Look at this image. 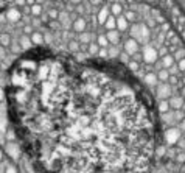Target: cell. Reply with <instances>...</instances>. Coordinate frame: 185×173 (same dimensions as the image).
I'll return each mask as SVG.
<instances>
[{"mask_svg": "<svg viewBox=\"0 0 185 173\" xmlns=\"http://www.w3.org/2000/svg\"><path fill=\"white\" fill-rule=\"evenodd\" d=\"M179 139H180V130H177V128H170V130H166V133H165V140H166V143H170V145L177 143Z\"/></svg>", "mask_w": 185, "mask_h": 173, "instance_id": "1", "label": "cell"}, {"mask_svg": "<svg viewBox=\"0 0 185 173\" xmlns=\"http://www.w3.org/2000/svg\"><path fill=\"white\" fill-rule=\"evenodd\" d=\"M125 49H126V53L128 55H134L138 53V42L134 39V38H129L126 42H125Z\"/></svg>", "mask_w": 185, "mask_h": 173, "instance_id": "2", "label": "cell"}, {"mask_svg": "<svg viewBox=\"0 0 185 173\" xmlns=\"http://www.w3.org/2000/svg\"><path fill=\"white\" fill-rule=\"evenodd\" d=\"M156 58H157V52L153 47H145V50H143V59L151 64V62L156 61Z\"/></svg>", "mask_w": 185, "mask_h": 173, "instance_id": "3", "label": "cell"}, {"mask_svg": "<svg viewBox=\"0 0 185 173\" xmlns=\"http://www.w3.org/2000/svg\"><path fill=\"white\" fill-rule=\"evenodd\" d=\"M170 95H171V87L168 84H162V86L157 87V97H159V98L165 100V98H168Z\"/></svg>", "mask_w": 185, "mask_h": 173, "instance_id": "4", "label": "cell"}, {"mask_svg": "<svg viewBox=\"0 0 185 173\" xmlns=\"http://www.w3.org/2000/svg\"><path fill=\"white\" fill-rule=\"evenodd\" d=\"M5 151L10 154V156L13 158V159H17L19 158V148H17V145L16 143H13V142H10V143H6V147H5Z\"/></svg>", "mask_w": 185, "mask_h": 173, "instance_id": "5", "label": "cell"}, {"mask_svg": "<svg viewBox=\"0 0 185 173\" xmlns=\"http://www.w3.org/2000/svg\"><path fill=\"white\" fill-rule=\"evenodd\" d=\"M170 106L174 109V111H179V109L183 106V98H180V97H171L170 98Z\"/></svg>", "mask_w": 185, "mask_h": 173, "instance_id": "6", "label": "cell"}, {"mask_svg": "<svg viewBox=\"0 0 185 173\" xmlns=\"http://www.w3.org/2000/svg\"><path fill=\"white\" fill-rule=\"evenodd\" d=\"M109 17H110L109 16V8L107 6H103V10H100V13H98V24L104 25Z\"/></svg>", "mask_w": 185, "mask_h": 173, "instance_id": "7", "label": "cell"}, {"mask_svg": "<svg viewBox=\"0 0 185 173\" xmlns=\"http://www.w3.org/2000/svg\"><path fill=\"white\" fill-rule=\"evenodd\" d=\"M131 36L135 41H143V36H142V25H134L131 28Z\"/></svg>", "mask_w": 185, "mask_h": 173, "instance_id": "8", "label": "cell"}, {"mask_svg": "<svg viewBox=\"0 0 185 173\" xmlns=\"http://www.w3.org/2000/svg\"><path fill=\"white\" fill-rule=\"evenodd\" d=\"M6 19L10 22H17L20 19V13L17 11L16 8H11V10H8V13H6Z\"/></svg>", "mask_w": 185, "mask_h": 173, "instance_id": "9", "label": "cell"}, {"mask_svg": "<svg viewBox=\"0 0 185 173\" xmlns=\"http://www.w3.org/2000/svg\"><path fill=\"white\" fill-rule=\"evenodd\" d=\"M128 19L125 16H120V17H117V28H118V31H126L128 30Z\"/></svg>", "mask_w": 185, "mask_h": 173, "instance_id": "10", "label": "cell"}, {"mask_svg": "<svg viewBox=\"0 0 185 173\" xmlns=\"http://www.w3.org/2000/svg\"><path fill=\"white\" fill-rule=\"evenodd\" d=\"M107 39H109V42L110 44H118V41H120V31L118 30H112V31H107Z\"/></svg>", "mask_w": 185, "mask_h": 173, "instance_id": "11", "label": "cell"}, {"mask_svg": "<svg viewBox=\"0 0 185 173\" xmlns=\"http://www.w3.org/2000/svg\"><path fill=\"white\" fill-rule=\"evenodd\" d=\"M145 83L148 84V86H156L157 84V80H159V77H157L156 74H151V72H150V74H146L145 75Z\"/></svg>", "mask_w": 185, "mask_h": 173, "instance_id": "12", "label": "cell"}, {"mask_svg": "<svg viewBox=\"0 0 185 173\" xmlns=\"http://www.w3.org/2000/svg\"><path fill=\"white\" fill-rule=\"evenodd\" d=\"M84 28H86V22L84 19H76L73 20V30L78 31V33H84Z\"/></svg>", "mask_w": 185, "mask_h": 173, "instance_id": "13", "label": "cell"}, {"mask_svg": "<svg viewBox=\"0 0 185 173\" xmlns=\"http://www.w3.org/2000/svg\"><path fill=\"white\" fill-rule=\"evenodd\" d=\"M162 66L168 70V69H171L173 66H174V58L171 56V55H166V56H163V59H162Z\"/></svg>", "mask_w": 185, "mask_h": 173, "instance_id": "14", "label": "cell"}, {"mask_svg": "<svg viewBox=\"0 0 185 173\" xmlns=\"http://www.w3.org/2000/svg\"><path fill=\"white\" fill-rule=\"evenodd\" d=\"M104 27H106V28H107V31H112V30H115V28H117V19H115L114 16H110L109 19L106 20Z\"/></svg>", "mask_w": 185, "mask_h": 173, "instance_id": "15", "label": "cell"}, {"mask_svg": "<svg viewBox=\"0 0 185 173\" xmlns=\"http://www.w3.org/2000/svg\"><path fill=\"white\" fill-rule=\"evenodd\" d=\"M97 44L100 45L101 49H106V47H107V44H110V42H109V39H107V36L100 34V36H97Z\"/></svg>", "mask_w": 185, "mask_h": 173, "instance_id": "16", "label": "cell"}, {"mask_svg": "<svg viewBox=\"0 0 185 173\" xmlns=\"http://www.w3.org/2000/svg\"><path fill=\"white\" fill-rule=\"evenodd\" d=\"M31 45H33V42L28 36H20V49L26 50V49H30Z\"/></svg>", "mask_w": 185, "mask_h": 173, "instance_id": "17", "label": "cell"}, {"mask_svg": "<svg viewBox=\"0 0 185 173\" xmlns=\"http://www.w3.org/2000/svg\"><path fill=\"white\" fill-rule=\"evenodd\" d=\"M170 102H166V100H162V102L159 103V111L162 114H166V112H170Z\"/></svg>", "mask_w": 185, "mask_h": 173, "instance_id": "18", "label": "cell"}, {"mask_svg": "<svg viewBox=\"0 0 185 173\" xmlns=\"http://www.w3.org/2000/svg\"><path fill=\"white\" fill-rule=\"evenodd\" d=\"M157 77H159V80H160V81H163V83H166V81L170 80V77H171V75H170V72L166 70V69H163V70H160L159 74H157Z\"/></svg>", "mask_w": 185, "mask_h": 173, "instance_id": "19", "label": "cell"}, {"mask_svg": "<svg viewBox=\"0 0 185 173\" xmlns=\"http://www.w3.org/2000/svg\"><path fill=\"white\" fill-rule=\"evenodd\" d=\"M122 5H118V3H114L112 5V8H110V13L114 14V17H120L122 16Z\"/></svg>", "mask_w": 185, "mask_h": 173, "instance_id": "20", "label": "cell"}, {"mask_svg": "<svg viewBox=\"0 0 185 173\" xmlns=\"http://www.w3.org/2000/svg\"><path fill=\"white\" fill-rule=\"evenodd\" d=\"M31 42H33V44H38V45H39V44H42V42H44L42 34H41V33H36V31H34V33L31 34Z\"/></svg>", "mask_w": 185, "mask_h": 173, "instance_id": "21", "label": "cell"}, {"mask_svg": "<svg viewBox=\"0 0 185 173\" xmlns=\"http://www.w3.org/2000/svg\"><path fill=\"white\" fill-rule=\"evenodd\" d=\"M78 39H79L81 44H89L90 39H92V34H89V33H81V34L78 36Z\"/></svg>", "mask_w": 185, "mask_h": 173, "instance_id": "22", "label": "cell"}, {"mask_svg": "<svg viewBox=\"0 0 185 173\" xmlns=\"http://www.w3.org/2000/svg\"><path fill=\"white\" fill-rule=\"evenodd\" d=\"M100 50H101V47L98 44H90V47H89V53L90 55H97V53H100Z\"/></svg>", "mask_w": 185, "mask_h": 173, "instance_id": "23", "label": "cell"}, {"mask_svg": "<svg viewBox=\"0 0 185 173\" xmlns=\"http://www.w3.org/2000/svg\"><path fill=\"white\" fill-rule=\"evenodd\" d=\"M10 44H11V39H10V34H2V45L6 49V47H10Z\"/></svg>", "mask_w": 185, "mask_h": 173, "instance_id": "24", "label": "cell"}, {"mask_svg": "<svg viewBox=\"0 0 185 173\" xmlns=\"http://www.w3.org/2000/svg\"><path fill=\"white\" fill-rule=\"evenodd\" d=\"M31 14H33V16H41V14H42V6H41V5L31 6Z\"/></svg>", "mask_w": 185, "mask_h": 173, "instance_id": "25", "label": "cell"}, {"mask_svg": "<svg viewBox=\"0 0 185 173\" xmlns=\"http://www.w3.org/2000/svg\"><path fill=\"white\" fill-rule=\"evenodd\" d=\"M125 17L128 19V22H134V20L137 19V16H135L134 11H126V13H125Z\"/></svg>", "mask_w": 185, "mask_h": 173, "instance_id": "26", "label": "cell"}, {"mask_svg": "<svg viewBox=\"0 0 185 173\" xmlns=\"http://www.w3.org/2000/svg\"><path fill=\"white\" fill-rule=\"evenodd\" d=\"M69 49H70L72 52L79 50V44H78V41H70V42H69Z\"/></svg>", "mask_w": 185, "mask_h": 173, "instance_id": "27", "label": "cell"}, {"mask_svg": "<svg viewBox=\"0 0 185 173\" xmlns=\"http://www.w3.org/2000/svg\"><path fill=\"white\" fill-rule=\"evenodd\" d=\"M129 69L131 70H134V72H138V69H140V66H138V62L137 61H129Z\"/></svg>", "mask_w": 185, "mask_h": 173, "instance_id": "28", "label": "cell"}, {"mask_svg": "<svg viewBox=\"0 0 185 173\" xmlns=\"http://www.w3.org/2000/svg\"><path fill=\"white\" fill-rule=\"evenodd\" d=\"M120 59H122L123 62H128V64H129V55L125 52V53H122V55H120Z\"/></svg>", "mask_w": 185, "mask_h": 173, "instance_id": "29", "label": "cell"}, {"mask_svg": "<svg viewBox=\"0 0 185 173\" xmlns=\"http://www.w3.org/2000/svg\"><path fill=\"white\" fill-rule=\"evenodd\" d=\"M177 67H179V70L185 72V58L180 59V61H177Z\"/></svg>", "mask_w": 185, "mask_h": 173, "instance_id": "30", "label": "cell"}, {"mask_svg": "<svg viewBox=\"0 0 185 173\" xmlns=\"http://www.w3.org/2000/svg\"><path fill=\"white\" fill-rule=\"evenodd\" d=\"M168 72H170V75H177V72H179V67H177V66H173V67H171V69H170Z\"/></svg>", "mask_w": 185, "mask_h": 173, "instance_id": "31", "label": "cell"}, {"mask_svg": "<svg viewBox=\"0 0 185 173\" xmlns=\"http://www.w3.org/2000/svg\"><path fill=\"white\" fill-rule=\"evenodd\" d=\"M168 81H170V84H177V81H179L177 80V75H171Z\"/></svg>", "mask_w": 185, "mask_h": 173, "instance_id": "32", "label": "cell"}, {"mask_svg": "<svg viewBox=\"0 0 185 173\" xmlns=\"http://www.w3.org/2000/svg\"><path fill=\"white\" fill-rule=\"evenodd\" d=\"M177 162H185V151H180L177 154Z\"/></svg>", "mask_w": 185, "mask_h": 173, "instance_id": "33", "label": "cell"}, {"mask_svg": "<svg viewBox=\"0 0 185 173\" xmlns=\"http://www.w3.org/2000/svg\"><path fill=\"white\" fill-rule=\"evenodd\" d=\"M5 173H17V170H16L13 165H6V168H5Z\"/></svg>", "mask_w": 185, "mask_h": 173, "instance_id": "34", "label": "cell"}, {"mask_svg": "<svg viewBox=\"0 0 185 173\" xmlns=\"http://www.w3.org/2000/svg\"><path fill=\"white\" fill-rule=\"evenodd\" d=\"M48 16L51 17V19H56V17H59V14H58V11H56V10H51V11L48 13Z\"/></svg>", "mask_w": 185, "mask_h": 173, "instance_id": "35", "label": "cell"}, {"mask_svg": "<svg viewBox=\"0 0 185 173\" xmlns=\"http://www.w3.org/2000/svg\"><path fill=\"white\" fill-rule=\"evenodd\" d=\"M117 55H118V50L117 49H110L109 50V56H117Z\"/></svg>", "mask_w": 185, "mask_h": 173, "instance_id": "36", "label": "cell"}, {"mask_svg": "<svg viewBox=\"0 0 185 173\" xmlns=\"http://www.w3.org/2000/svg\"><path fill=\"white\" fill-rule=\"evenodd\" d=\"M98 55H100V56H107V55H109V53H107V49H101Z\"/></svg>", "mask_w": 185, "mask_h": 173, "instance_id": "37", "label": "cell"}, {"mask_svg": "<svg viewBox=\"0 0 185 173\" xmlns=\"http://www.w3.org/2000/svg\"><path fill=\"white\" fill-rule=\"evenodd\" d=\"M142 56H143V55H138V53H135V55H134V61H137V62H140V59H142Z\"/></svg>", "mask_w": 185, "mask_h": 173, "instance_id": "38", "label": "cell"}, {"mask_svg": "<svg viewBox=\"0 0 185 173\" xmlns=\"http://www.w3.org/2000/svg\"><path fill=\"white\" fill-rule=\"evenodd\" d=\"M6 137H8V139H10V140H14V134H13V133L10 131V133H8V134H6Z\"/></svg>", "mask_w": 185, "mask_h": 173, "instance_id": "39", "label": "cell"}, {"mask_svg": "<svg viewBox=\"0 0 185 173\" xmlns=\"http://www.w3.org/2000/svg\"><path fill=\"white\" fill-rule=\"evenodd\" d=\"M23 31H25V33H31V31H33V28H31V27H25Z\"/></svg>", "mask_w": 185, "mask_h": 173, "instance_id": "40", "label": "cell"}, {"mask_svg": "<svg viewBox=\"0 0 185 173\" xmlns=\"http://www.w3.org/2000/svg\"><path fill=\"white\" fill-rule=\"evenodd\" d=\"M16 3H17V5H25L26 0H16Z\"/></svg>", "mask_w": 185, "mask_h": 173, "instance_id": "41", "label": "cell"}, {"mask_svg": "<svg viewBox=\"0 0 185 173\" xmlns=\"http://www.w3.org/2000/svg\"><path fill=\"white\" fill-rule=\"evenodd\" d=\"M58 27H59L58 22H51V28H58Z\"/></svg>", "mask_w": 185, "mask_h": 173, "instance_id": "42", "label": "cell"}, {"mask_svg": "<svg viewBox=\"0 0 185 173\" xmlns=\"http://www.w3.org/2000/svg\"><path fill=\"white\" fill-rule=\"evenodd\" d=\"M26 3H28V5H33V6H34V0H26Z\"/></svg>", "mask_w": 185, "mask_h": 173, "instance_id": "43", "label": "cell"}, {"mask_svg": "<svg viewBox=\"0 0 185 173\" xmlns=\"http://www.w3.org/2000/svg\"><path fill=\"white\" fill-rule=\"evenodd\" d=\"M180 130H185V120L182 122V125H180Z\"/></svg>", "mask_w": 185, "mask_h": 173, "instance_id": "44", "label": "cell"}, {"mask_svg": "<svg viewBox=\"0 0 185 173\" xmlns=\"http://www.w3.org/2000/svg\"><path fill=\"white\" fill-rule=\"evenodd\" d=\"M72 2H73V3H79V2H81V0H72Z\"/></svg>", "mask_w": 185, "mask_h": 173, "instance_id": "45", "label": "cell"}, {"mask_svg": "<svg viewBox=\"0 0 185 173\" xmlns=\"http://www.w3.org/2000/svg\"><path fill=\"white\" fill-rule=\"evenodd\" d=\"M148 2H154V0H148Z\"/></svg>", "mask_w": 185, "mask_h": 173, "instance_id": "46", "label": "cell"}, {"mask_svg": "<svg viewBox=\"0 0 185 173\" xmlns=\"http://www.w3.org/2000/svg\"><path fill=\"white\" fill-rule=\"evenodd\" d=\"M183 84H185V78H183Z\"/></svg>", "mask_w": 185, "mask_h": 173, "instance_id": "47", "label": "cell"}]
</instances>
